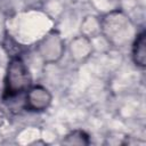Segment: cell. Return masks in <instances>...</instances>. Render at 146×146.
<instances>
[{
    "label": "cell",
    "instance_id": "6da1fadb",
    "mask_svg": "<svg viewBox=\"0 0 146 146\" xmlns=\"http://www.w3.org/2000/svg\"><path fill=\"white\" fill-rule=\"evenodd\" d=\"M100 33L108 43L113 46H124L132 36L133 27L130 19L119 10L108 13L100 21Z\"/></svg>",
    "mask_w": 146,
    "mask_h": 146
},
{
    "label": "cell",
    "instance_id": "7a4b0ae2",
    "mask_svg": "<svg viewBox=\"0 0 146 146\" xmlns=\"http://www.w3.org/2000/svg\"><path fill=\"white\" fill-rule=\"evenodd\" d=\"M32 78L30 71L23 59L18 56H13L8 63L5 76L3 99H11L31 87Z\"/></svg>",
    "mask_w": 146,
    "mask_h": 146
},
{
    "label": "cell",
    "instance_id": "3957f363",
    "mask_svg": "<svg viewBox=\"0 0 146 146\" xmlns=\"http://www.w3.org/2000/svg\"><path fill=\"white\" fill-rule=\"evenodd\" d=\"M38 51L44 63L52 64L58 62L65 51L64 41L59 33L51 31L46 36H43L38 44Z\"/></svg>",
    "mask_w": 146,
    "mask_h": 146
},
{
    "label": "cell",
    "instance_id": "277c9868",
    "mask_svg": "<svg viewBox=\"0 0 146 146\" xmlns=\"http://www.w3.org/2000/svg\"><path fill=\"white\" fill-rule=\"evenodd\" d=\"M51 103V94L42 86L30 87L26 91L25 107L32 112H42L49 107Z\"/></svg>",
    "mask_w": 146,
    "mask_h": 146
},
{
    "label": "cell",
    "instance_id": "5b68a950",
    "mask_svg": "<svg viewBox=\"0 0 146 146\" xmlns=\"http://www.w3.org/2000/svg\"><path fill=\"white\" fill-rule=\"evenodd\" d=\"M71 58L76 63H83L92 54L91 40L84 35L74 38L68 46Z\"/></svg>",
    "mask_w": 146,
    "mask_h": 146
},
{
    "label": "cell",
    "instance_id": "8992f818",
    "mask_svg": "<svg viewBox=\"0 0 146 146\" xmlns=\"http://www.w3.org/2000/svg\"><path fill=\"white\" fill-rule=\"evenodd\" d=\"M132 59L139 67L146 66V32H139L132 42Z\"/></svg>",
    "mask_w": 146,
    "mask_h": 146
},
{
    "label": "cell",
    "instance_id": "52a82bcc",
    "mask_svg": "<svg viewBox=\"0 0 146 146\" xmlns=\"http://www.w3.org/2000/svg\"><path fill=\"white\" fill-rule=\"evenodd\" d=\"M82 35L91 39L100 34V19L95 16H87L81 24Z\"/></svg>",
    "mask_w": 146,
    "mask_h": 146
},
{
    "label": "cell",
    "instance_id": "ba28073f",
    "mask_svg": "<svg viewBox=\"0 0 146 146\" xmlns=\"http://www.w3.org/2000/svg\"><path fill=\"white\" fill-rule=\"evenodd\" d=\"M62 144L64 145H78V146H84V145H89L90 144V139H89V135L80 129L73 130L71 132H68L65 138L63 139Z\"/></svg>",
    "mask_w": 146,
    "mask_h": 146
}]
</instances>
